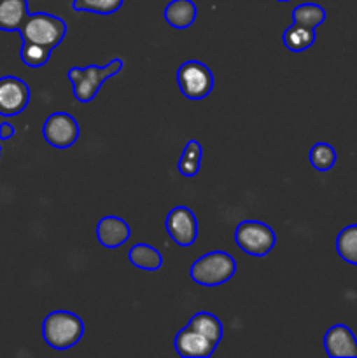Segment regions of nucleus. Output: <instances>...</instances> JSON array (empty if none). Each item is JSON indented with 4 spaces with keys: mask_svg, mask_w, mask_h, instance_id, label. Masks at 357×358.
Here are the masks:
<instances>
[{
    "mask_svg": "<svg viewBox=\"0 0 357 358\" xmlns=\"http://www.w3.org/2000/svg\"><path fill=\"white\" fill-rule=\"evenodd\" d=\"M188 327L202 332L214 345H219L223 339V324L216 315L209 313V311H200V313L192 315L191 320L188 322Z\"/></svg>",
    "mask_w": 357,
    "mask_h": 358,
    "instance_id": "nucleus-17",
    "label": "nucleus"
},
{
    "mask_svg": "<svg viewBox=\"0 0 357 358\" xmlns=\"http://www.w3.org/2000/svg\"><path fill=\"white\" fill-rule=\"evenodd\" d=\"M279 2H290V0H279Z\"/></svg>",
    "mask_w": 357,
    "mask_h": 358,
    "instance_id": "nucleus-26",
    "label": "nucleus"
},
{
    "mask_svg": "<svg viewBox=\"0 0 357 358\" xmlns=\"http://www.w3.org/2000/svg\"><path fill=\"white\" fill-rule=\"evenodd\" d=\"M42 135L55 149H70L79 138V124L66 112H52L42 126Z\"/></svg>",
    "mask_w": 357,
    "mask_h": 358,
    "instance_id": "nucleus-7",
    "label": "nucleus"
},
{
    "mask_svg": "<svg viewBox=\"0 0 357 358\" xmlns=\"http://www.w3.org/2000/svg\"><path fill=\"white\" fill-rule=\"evenodd\" d=\"M174 346L175 352L184 358H209L217 348V345H214L202 332L195 331L188 325L175 336Z\"/></svg>",
    "mask_w": 357,
    "mask_h": 358,
    "instance_id": "nucleus-10",
    "label": "nucleus"
},
{
    "mask_svg": "<svg viewBox=\"0 0 357 358\" xmlns=\"http://www.w3.org/2000/svg\"><path fill=\"white\" fill-rule=\"evenodd\" d=\"M28 14V0H0V30L20 31Z\"/></svg>",
    "mask_w": 357,
    "mask_h": 358,
    "instance_id": "nucleus-13",
    "label": "nucleus"
},
{
    "mask_svg": "<svg viewBox=\"0 0 357 358\" xmlns=\"http://www.w3.org/2000/svg\"><path fill=\"white\" fill-rule=\"evenodd\" d=\"M51 51L52 49L44 48V45L23 42V44H21L20 58L21 62L27 66H30V69H41V66H44L46 63L49 62V58H51Z\"/></svg>",
    "mask_w": 357,
    "mask_h": 358,
    "instance_id": "nucleus-21",
    "label": "nucleus"
},
{
    "mask_svg": "<svg viewBox=\"0 0 357 358\" xmlns=\"http://www.w3.org/2000/svg\"><path fill=\"white\" fill-rule=\"evenodd\" d=\"M336 252L349 264L357 266V224L343 227L336 238Z\"/></svg>",
    "mask_w": 357,
    "mask_h": 358,
    "instance_id": "nucleus-20",
    "label": "nucleus"
},
{
    "mask_svg": "<svg viewBox=\"0 0 357 358\" xmlns=\"http://www.w3.org/2000/svg\"><path fill=\"white\" fill-rule=\"evenodd\" d=\"M164 226H167L168 236L178 247H191L198 238V220H196L195 212L188 206L172 208L164 220Z\"/></svg>",
    "mask_w": 357,
    "mask_h": 358,
    "instance_id": "nucleus-8",
    "label": "nucleus"
},
{
    "mask_svg": "<svg viewBox=\"0 0 357 358\" xmlns=\"http://www.w3.org/2000/svg\"><path fill=\"white\" fill-rule=\"evenodd\" d=\"M84 336V324L72 311H52L44 318L42 338L52 350L65 352L76 346Z\"/></svg>",
    "mask_w": 357,
    "mask_h": 358,
    "instance_id": "nucleus-2",
    "label": "nucleus"
},
{
    "mask_svg": "<svg viewBox=\"0 0 357 358\" xmlns=\"http://www.w3.org/2000/svg\"><path fill=\"white\" fill-rule=\"evenodd\" d=\"M234 241L241 252L252 257H265L275 247V233L272 227L259 220H244L237 226Z\"/></svg>",
    "mask_w": 357,
    "mask_h": 358,
    "instance_id": "nucleus-5",
    "label": "nucleus"
},
{
    "mask_svg": "<svg viewBox=\"0 0 357 358\" xmlns=\"http://www.w3.org/2000/svg\"><path fill=\"white\" fill-rule=\"evenodd\" d=\"M0 157H2V145H0Z\"/></svg>",
    "mask_w": 357,
    "mask_h": 358,
    "instance_id": "nucleus-25",
    "label": "nucleus"
},
{
    "mask_svg": "<svg viewBox=\"0 0 357 358\" xmlns=\"http://www.w3.org/2000/svg\"><path fill=\"white\" fill-rule=\"evenodd\" d=\"M202 156H203V149L202 145H200V142H196V140H189L181 154V159H178L177 163V170L188 178L196 177L200 171V164H202Z\"/></svg>",
    "mask_w": 357,
    "mask_h": 358,
    "instance_id": "nucleus-19",
    "label": "nucleus"
},
{
    "mask_svg": "<svg viewBox=\"0 0 357 358\" xmlns=\"http://www.w3.org/2000/svg\"><path fill=\"white\" fill-rule=\"evenodd\" d=\"M14 135H16V129H14L10 122H2L0 124V140H10Z\"/></svg>",
    "mask_w": 357,
    "mask_h": 358,
    "instance_id": "nucleus-24",
    "label": "nucleus"
},
{
    "mask_svg": "<svg viewBox=\"0 0 357 358\" xmlns=\"http://www.w3.org/2000/svg\"><path fill=\"white\" fill-rule=\"evenodd\" d=\"M125 0H74L72 7L77 13H94V14H114L121 9Z\"/></svg>",
    "mask_w": 357,
    "mask_h": 358,
    "instance_id": "nucleus-22",
    "label": "nucleus"
},
{
    "mask_svg": "<svg viewBox=\"0 0 357 358\" xmlns=\"http://www.w3.org/2000/svg\"><path fill=\"white\" fill-rule=\"evenodd\" d=\"M30 103V87L14 76L0 79V114L6 117L21 114Z\"/></svg>",
    "mask_w": 357,
    "mask_h": 358,
    "instance_id": "nucleus-9",
    "label": "nucleus"
},
{
    "mask_svg": "<svg viewBox=\"0 0 357 358\" xmlns=\"http://www.w3.org/2000/svg\"><path fill=\"white\" fill-rule=\"evenodd\" d=\"M326 21L324 7L318 3H300L293 9V23L315 30Z\"/></svg>",
    "mask_w": 357,
    "mask_h": 358,
    "instance_id": "nucleus-18",
    "label": "nucleus"
},
{
    "mask_svg": "<svg viewBox=\"0 0 357 358\" xmlns=\"http://www.w3.org/2000/svg\"><path fill=\"white\" fill-rule=\"evenodd\" d=\"M21 41L55 49L62 44L66 35V23L62 17L49 13L28 14L23 27L20 28Z\"/></svg>",
    "mask_w": 357,
    "mask_h": 358,
    "instance_id": "nucleus-3",
    "label": "nucleus"
},
{
    "mask_svg": "<svg viewBox=\"0 0 357 358\" xmlns=\"http://www.w3.org/2000/svg\"><path fill=\"white\" fill-rule=\"evenodd\" d=\"M324 350L331 358H357V338L346 325L336 324L326 332Z\"/></svg>",
    "mask_w": 357,
    "mask_h": 358,
    "instance_id": "nucleus-11",
    "label": "nucleus"
},
{
    "mask_svg": "<svg viewBox=\"0 0 357 358\" xmlns=\"http://www.w3.org/2000/svg\"><path fill=\"white\" fill-rule=\"evenodd\" d=\"M237 273V262L227 252L216 250L192 262L189 276L202 287H219L230 282Z\"/></svg>",
    "mask_w": 357,
    "mask_h": 358,
    "instance_id": "nucleus-4",
    "label": "nucleus"
},
{
    "mask_svg": "<svg viewBox=\"0 0 357 358\" xmlns=\"http://www.w3.org/2000/svg\"><path fill=\"white\" fill-rule=\"evenodd\" d=\"M177 84L189 100H203L214 90V73L205 63L188 59L177 69Z\"/></svg>",
    "mask_w": 357,
    "mask_h": 358,
    "instance_id": "nucleus-6",
    "label": "nucleus"
},
{
    "mask_svg": "<svg viewBox=\"0 0 357 358\" xmlns=\"http://www.w3.org/2000/svg\"><path fill=\"white\" fill-rule=\"evenodd\" d=\"M132 236L126 220L115 215H105L97 224V240L104 248H119Z\"/></svg>",
    "mask_w": 357,
    "mask_h": 358,
    "instance_id": "nucleus-12",
    "label": "nucleus"
},
{
    "mask_svg": "<svg viewBox=\"0 0 357 358\" xmlns=\"http://www.w3.org/2000/svg\"><path fill=\"white\" fill-rule=\"evenodd\" d=\"M128 261L144 271H158L163 266V255L158 248L147 243H136L130 248Z\"/></svg>",
    "mask_w": 357,
    "mask_h": 358,
    "instance_id": "nucleus-15",
    "label": "nucleus"
},
{
    "mask_svg": "<svg viewBox=\"0 0 357 358\" xmlns=\"http://www.w3.org/2000/svg\"><path fill=\"white\" fill-rule=\"evenodd\" d=\"M196 14H198V9L192 0H172L164 7L163 16L170 27L177 28V30H186L195 23Z\"/></svg>",
    "mask_w": 357,
    "mask_h": 358,
    "instance_id": "nucleus-14",
    "label": "nucleus"
},
{
    "mask_svg": "<svg viewBox=\"0 0 357 358\" xmlns=\"http://www.w3.org/2000/svg\"><path fill=\"white\" fill-rule=\"evenodd\" d=\"M315 37H317L315 30H310V28H304L296 23L287 27L282 34L284 45L293 52H303L310 49L315 44Z\"/></svg>",
    "mask_w": 357,
    "mask_h": 358,
    "instance_id": "nucleus-16",
    "label": "nucleus"
},
{
    "mask_svg": "<svg viewBox=\"0 0 357 358\" xmlns=\"http://www.w3.org/2000/svg\"><path fill=\"white\" fill-rule=\"evenodd\" d=\"M121 58H114L104 66L88 65V66H70L69 69V80L72 84L74 96L80 103H90L98 94L100 87L104 86L108 77L118 76L122 70Z\"/></svg>",
    "mask_w": 357,
    "mask_h": 358,
    "instance_id": "nucleus-1",
    "label": "nucleus"
},
{
    "mask_svg": "<svg viewBox=\"0 0 357 358\" xmlns=\"http://www.w3.org/2000/svg\"><path fill=\"white\" fill-rule=\"evenodd\" d=\"M310 163L317 171H329L336 164V150L326 142L315 143L310 149Z\"/></svg>",
    "mask_w": 357,
    "mask_h": 358,
    "instance_id": "nucleus-23",
    "label": "nucleus"
}]
</instances>
